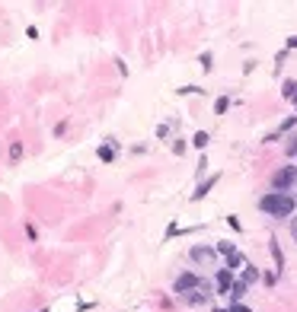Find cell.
Returning a JSON list of instances; mask_svg holds the SVG:
<instances>
[{"label": "cell", "mask_w": 297, "mask_h": 312, "mask_svg": "<svg viewBox=\"0 0 297 312\" xmlns=\"http://www.w3.org/2000/svg\"><path fill=\"white\" fill-rule=\"evenodd\" d=\"M227 268L236 274V268H246V258H243V252H236V255H230L227 258Z\"/></svg>", "instance_id": "12"}, {"label": "cell", "mask_w": 297, "mask_h": 312, "mask_svg": "<svg viewBox=\"0 0 297 312\" xmlns=\"http://www.w3.org/2000/svg\"><path fill=\"white\" fill-rule=\"evenodd\" d=\"M284 150H288V156H297V134L288 137V147H284Z\"/></svg>", "instance_id": "18"}, {"label": "cell", "mask_w": 297, "mask_h": 312, "mask_svg": "<svg viewBox=\"0 0 297 312\" xmlns=\"http://www.w3.org/2000/svg\"><path fill=\"white\" fill-rule=\"evenodd\" d=\"M288 48H297V35H291V39H288Z\"/></svg>", "instance_id": "21"}, {"label": "cell", "mask_w": 297, "mask_h": 312, "mask_svg": "<svg viewBox=\"0 0 297 312\" xmlns=\"http://www.w3.org/2000/svg\"><path fill=\"white\" fill-rule=\"evenodd\" d=\"M259 277H262V274H259V268H256V265H246V271H243L240 280H243V284H256Z\"/></svg>", "instance_id": "11"}, {"label": "cell", "mask_w": 297, "mask_h": 312, "mask_svg": "<svg viewBox=\"0 0 297 312\" xmlns=\"http://www.w3.org/2000/svg\"><path fill=\"white\" fill-rule=\"evenodd\" d=\"M294 185H297V166H281V169L272 175V188L275 191H284V195H288Z\"/></svg>", "instance_id": "2"}, {"label": "cell", "mask_w": 297, "mask_h": 312, "mask_svg": "<svg viewBox=\"0 0 297 312\" xmlns=\"http://www.w3.org/2000/svg\"><path fill=\"white\" fill-rule=\"evenodd\" d=\"M208 140H211V137H208V131H198V134L192 137V143H195V147H208Z\"/></svg>", "instance_id": "16"}, {"label": "cell", "mask_w": 297, "mask_h": 312, "mask_svg": "<svg viewBox=\"0 0 297 312\" xmlns=\"http://www.w3.org/2000/svg\"><path fill=\"white\" fill-rule=\"evenodd\" d=\"M19 156H22V143L13 140V143H10V163H19Z\"/></svg>", "instance_id": "14"}, {"label": "cell", "mask_w": 297, "mask_h": 312, "mask_svg": "<svg viewBox=\"0 0 297 312\" xmlns=\"http://www.w3.org/2000/svg\"><path fill=\"white\" fill-rule=\"evenodd\" d=\"M246 290H249V284H243V280H233L230 293H227V296H230V303H233V306H240V299L246 296Z\"/></svg>", "instance_id": "6"}, {"label": "cell", "mask_w": 297, "mask_h": 312, "mask_svg": "<svg viewBox=\"0 0 297 312\" xmlns=\"http://www.w3.org/2000/svg\"><path fill=\"white\" fill-rule=\"evenodd\" d=\"M294 207H297V201L291 195H284V191H268V195L259 198V210L268 213V217H275V220L294 217Z\"/></svg>", "instance_id": "1"}, {"label": "cell", "mask_w": 297, "mask_h": 312, "mask_svg": "<svg viewBox=\"0 0 297 312\" xmlns=\"http://www.w3.org/2000/svg\"><path fill=\"white\" fill-rule=\"evenodd\" d=\"M39 312H48V309H39Z\"/></svg>", "instance_id": "24"}, {"label": "cell", "mask_w": 297, "mask_h": 312, "mask_svg": "<svg viewBox=\"0 0 297 312\" xmlns=\"http://www.w3.org/2000/svg\"><path fill=\"white\" fill-rule=\"evenodd\" d=\"M218 252L230 258V255H236V245H233V242H218Z\"/></svg>", "instance_id": "15"}, {"label": "cell", "mask_w": 297, "mask_h": 312, "mask_svg": "<svg viewBox=\"0 0 297 312\" xmlns=\"http://www.w3.org/2000/svg\"><path fill=\"white\" fill-rule=\"evenodd\" d=\"M227 105H230V99H227V96H221L218 105H214V112H218V115H224V112H227Z\"/></svg>", "instance_id": "17"}, {"label": "cell", "mask_w": 297, "mask_h": 312, "mask_svg": "<svg viewBox=\"0 0 297 312\" xmlns=\"http://www.w3.org/2000/svg\"><path fill=\"white\" fill-rule=\"evenodd\" d=\"M268 248H272V258H275V268L281 271V268H284V255H281V245H278V239H275V236H272Z\"/></svg>", "instance_id": "9"}, {"label": "cell", "mask_w": 297, "mask_h": 312, "mask_svg": "<svg viewBox=\"0 0 297 312\" xmlns=\"http://www.w3.org/2000/svg\"><path fill=\"white\" fill-rule=\"evenodd\" d=\"M214 280H218V293H230V287H233L236 277H233V271H230V268H221Z\"/></svg>", "instance_id": "5"}, {"label": "cell", "mask_w": 297, "mask_h": 312, "mask_svg": "<svg viewBox=\"0 0 297 312\" xmlns=\"http://www.w3.org/2000/svg\"><path fill=\"white\" fill-rule=\"evenodd\" d=\"M230 309H233V312H253V309H249V306H243V303H240V306H230Z\"/></svg>", "instance_id": "20"}, {"label": "cell", "mask_w": 297, "mask_h": 312, "mask_svg": "<svg viewBox=\"0 0 297 312\" xmlns=\"http://www.w3.org/2000/svg\"><path fill=\"white\" fill-rule=\"evenodd\" d=\"M291 102H294V109H297V96H294V99H291Z\"/></svg>", "instance_id": "22"}, {"label": "cell", "mask_w": 297, "mask_h": 312, "mask_svg": "<svg viewBox=\"0 0 297 312\" xmlns=\"http://www.w3.org/2000/svg\"><path fill=\"white\" fill-rule=\"evenodd\" d=\"M218 312H233V309H218Z\"/></svg>", "instance_id": "23"}, {"label": "cell", "mask_w": 297, "mask_h": 312, "mask_svg": "<svg viewBox=\"0 0 297 312\" xmlns=\"http://www.w3.org/2000/svg\"><path fill=\"white\" fill-rule=\"evenodd\" d=\"M182 299H185L188 306H205V303H208L211 296H208V293H201V290H192V293H185Z\"/></svg>", "instance_id": "7"}, {"label": "cell", "mask_w": 297, "mask_h": 312, "mask_svg": "<svg viewBox=\"0 0 297 312\" xmlns=\"http://www.w3.org/2000/svg\"><path fill=\"white\" fill-rule=\"evenodd\" d=\"M281 92H284V99H294V96H297V80H284Z\"/></svg>", "instance_id": "13"}, {"label": "cell", "mask_w": 297, "mask_h": 312, "mask_svg": "<svg viewBox=\"0 0 297 312\" xmlns=\"http://www.w3.org/2000/svg\"><path fill=\"white\" fill-rule=\"evenodd\" d=\"M198 284H201V277L198 274H192V271H185V274H179V277H176V284H173V293L176 296H185V293H192V290H198Z\"/></svg>", "instance_id": "3"}, {"label": "cell", "mask_w": 297, "mask_h": 312, "mask_svg": "<svg viewBox=\"0 0 297 312\" xmlns=\"http://www.w3.org/2000/svg\"><path fill=\"white\" fill-rule=\"evenodd\" d=\"M188 258H192L195 265H214V261H218V248H211V245H192Z\"/></svg>", "instance_id": "4"}, {"label": "cell", "mask_w": 297, "mask_h": 312, "mask_svg": "<svg viewBox=\"0 0 297 312\" xmlns=\"http://www.w3.org/2000/svg\"><path fill=\"white\" fill-rule=\"evenodd\" d=\"M115 150H118V147H115V140H109L105 147H99V150H96V156H99L102 163H112V160H115Z\"/></svg>", "instance_id": "8"}, {"label": "cell", "mask_w": 297, "mask_h": 312, "mask_svg": "<svg viewBox=\"0 0 297 312\" xmlns=\"http://www.w3.org/2000/svg\"><path fill=\"white\" fill-rule=\"evenodd\" d=\"M288 230H291V239H294V242H297V213H294V217H291V223H288Z\"/></svg>", "instance_id": "19"}, {"label": "cell", "mask_w": 297, "mask_h": 312, "mask_svg": "<svg viewBox=\"0 0 297 312\" xmlns=\"http://www.w3.org/2000/svg\"><path fill=\"white\" fill-rule=\"evenodd\" d=\"M214 182H218V175H211L208 182H201V185H198V191H195V195H192V201H201V198H205V195H208L211 188H214Z\"/></svg>", "instance_id": "10"}]
</instances>
